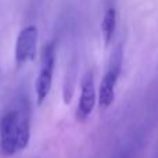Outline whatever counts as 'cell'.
<instances>
[{"mask_svg":"<svg viewBox=\"0 0 158 158\" xmlns=\"http://www.w3.org/2000/svg\"><path fill=\"white\" fill-rule=\"evenodd\" d=\"M123 63V52L122 47H117L112 56L110 57L108 65L104 72V77L101 79L100 87H98V104L100 108L106 110L112 104L115 98V86H117L118 78H119L121 69H122Z\"/></svg>","mask_w":158,"mask_h":158,"instance_id":"obj_2","label":"cell"},{"mask_svg":"<svg viewBox=\"0 0 158 158\" xmlns=\"http://www.w3.org/2000/svg\"><path fill=\"white\" fill-rule=\"evenodd\" d=\"M54 65H56V47L54 43H49L47 46L43 47V52H42L40 68H39V75L35 83L38 104L43 103L47 98V96H49L50 90H52Z\"/></svg>","mask_w":158,"mask_h":158,"instance_id":"obj_3","label":"cell"},{"mask_svg":"<svg viewBox=\"0 0 158 158\" xmlns=\"http://www.w3.org/2000/svg\"><path fill=\"white\" fill-rule=\"evenodd\" d=\"M115 27H117V13H115L114 8H108L106 11V14H104L103 21H101V25H100L101 36H103V40L106 46H108L110 42L112 40Z\"/></svg>","mask_w":158,"mask_h":158,"instance_id":"obj_6","label":"cell"},{"mask_svg":"<svg viewBox=\"0 0 158 158\" xmlns=\"http://www.w3.org/2000/svg\"><path fill=\"white\" fill-rule=\"evenodd\" d=\"M96 98H97V94L94 89V79H93L92 72H87L81 83V97H79L78 108L75 112L77 121L83 122L89 118L96 106Z\"/></svg>","mask_w":158,"mask_h":158,"instance_id":"obj_5","label":"cell"},{"mask_svg":"<svg viewBox=\"0 0 158 158\" xmlns=\"http://www.w3.org/2000/svg\"><path fill=\"white\" fill-rule=\"evenodd\" d=\"M38 38L39 32L36 25H27L19 31L15 42V50H14L17 65H24L28 61H32L35 58Z\"/></svg>","mask_w":158,"mask_h":158,"instance_id":"obj_4","label":"cell"},{"mask_svg":"<svg viewBox=\"0 0 158 158\" xmlns=\"http://www.w3.org/2000/svg\"><path fill=\"white\" fill-rule=\"evenodd\" d=\"M31 139V114L28 103H19L0 119V153L11 157L27 148Z\"/></svg>","mask_w":158,"mask_h":158,"instance_id":"obj_1","label":"cell"},{"mask_svg":"<svg viewBox=\"0 0 158 158\" xmlns=\"http://www.w3.org/2000/svg\"><path fill=\"white\" fill-rule=\"evenodd\" d=\"M0 75H2V68H0Z\"/></svg>","mask_w":158,"mask_h":158,"instance_id":"obj_7","label":"cell"}]
</instances>
